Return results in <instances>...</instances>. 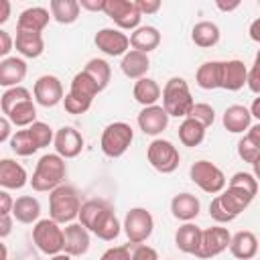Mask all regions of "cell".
<instances>
[{
  "mask_svg": "<svg viewBox=\"0 0 260 260\" xmlns=\"http://www.w3.org/2000/svg\"><path fill=\"white\" fill-rule=\"evenodd\" d=\"M65 175H67L65 158H61L57 152H49V154H43L39 158L37 169L32 173V179H28V183L39 193H45V191L51 193L53 189L63 185Z\"/></svg>",
  "mask_w": 260,
  "mask_h": 260,
  "instance_id": "1",
  "label": "cell"
},
{
  "mask_svg": "<svg viewBox=\"0 0 260 260\" xmlns=\"http://www.w3.org/2000/svg\"><path fill=\"white\" fill-rule=\"evenodd\" d=\"M79 207H81V199L73 185L63 183L49 193V217L59 225L71 223L77 217Z\"/></svg>",
  "mask_w": 260,
  "mask_h": 260,
  "instance_id": "2",
  "label": "cell"
},
{
  "mask_svg": "<svg viewBox=\"0 0 260 260\" xmlns=\"http://www.w3.org/2000/svg\"><path fill=\"white\" fill-rule=\"evenodd\" d=\"M160 95H162V110L167 112L169 118L171 116L187 118L191 106L195 104L191 98V89L183 77H171L160 89Z\"/></svg>",
  "mask_w": 260,
  "mask_h": 260,
  "instance_id": "3",
  "label": "cell"
},
{
  "mask_svg": "<svg viewBox=\"0 0 260 260\" xmlns=\"http://www.w3.org/2000/svg\"><path fill=\"white\" fill-rule=\"evenodd\" d=\"M134 130L126 122H112L104 128L100 138V148L108 158H120L132 144Z\"/></svg>",
  "mask_w": 260,
  "mask_h": 260,
  "instance_id": "4",
  "label": "cell"
},
{
  "mask_svg": "<svg viewBox=\"0 0 260 260\" xmlns=\"http://www.w3.org/2000/svg\"><path fill=\"white\" fill-rule=\"evenodd\" d=\"M189 179L209 195H217L225 189V175L211 160H195L189 169Z\"/></svg>",
  "mask_w": 260,
  "mask_h": 260,
  "instance_id": "5",
  "label": "cell"
},
{
  "mask_svg": "<svg viewBox=\"0 0 260 260\" xmlns=\"http://www.w3.org/2000/svg\"><path fill=\"white\" fill-rule=\"evenodd\" d=\"M146 158L150 162V167L162 175L175 173L179 162H181V154L177 150V146L171 140H162V138H154L148 148H146Z\"/></svg>",
  "mask_w": 260,
  "mask_h": 260,
  "instance_id": "6",
  "label": "cell"
},
{
  "mask_svg": "<svg viewBox=\"0 0 260 260\" xmlns=\"http://www.w3.org/2000/svg\"><path fill=\"white\" fill-rule=\"evenodd\" d=\"M122 230L130 244H144L154 232V217L144 207H132L124 217Z\"/></svg>",
  "mask_w": 260,
  "mask_h": 260,
  "instance_id": "7",
  "label": "cell"
},
{
  "mask_svg": "<svg viewBox=\"0 0 260 260\" xmlns=\"http://www.w3.org/2000/svg\"><path fill=\"white\" fill-rule=\"evenodd\" d=\"M32 242L47 256L59 254L63 252V228L51 217L39 219L32 225Z\"/></svg>",
  "mask_w": 260,
  "mask_h": 260,
  "instance_id": "8",
  "label": "cell"
},
{
  "mask_svg": "<svg viewBox=\"0 0 260 260\" xmlns=\"http://www.w3.org/2000/svg\"><path fill=\"white\" fill-rule=\"evenodd\" d=\"M102 12L118 26V30H134L140 26L142 16L132 0H106Z\"/></svg>",
  "mask_w": 260,
  "mask_h": 260,
  "instance_id": "9",
  "label": "cell"
},
{
  "mask_svg": "<svg viewBox=\"0 0 260 260\" xmlns=\"http://www.w3.org/2000/svg\"><path fill=\"white\" fill-rule=\"evenodd\" d=\"M230 238L232 234L228 232V228H219V225H213V228H207V230H201V240H199V248L193 256L197 258H215L219 256L223 250H228L230 246Z\"/></svg>",
  "mask_w": 260,
  "mask_h": 260,
  "instance_id": "10",
  "label": "cell"
},
{
  "mask_svg": "<svg viewBox=\"0 0 260 260\" xmlns=\"http://www.w3.org/2000/svg\"><path fill=\"white\" fill-rule=\"evenodd\" d=\"M35 102L43 108H53L63 102V83L57 75H41L32 87Z\"/></svg>",
  "mask_w": 260,
  "mask_h": 260,
  "instance_id": "11",
  "label": "cell"
},
{
  "mask_svg": "<svg viewBox=\"0 0 260 260\" xmlns=\"http://www.w3.org/2000/svg\"><path fill=\"white\" fill-rule=\"evenodd\" d=\"M53 146H55V152L61 158H75L83 150V136L73 126H63L55 132Z\"/></svg>",
  "mask_w": 260,
  "mask_h": 260,
  "instance_id": "12",
  "label": "cell"
},
{
  "mask_svg": "<svg viewBox=\"0 0 260 260\" xmlns=\"http://www.w3.org/2000/svg\"><path fill=\"white\" fill-rule=\"evenodd\" d=\"M93 43L104 55H110V57H120L128 53V47H130L128 37L118 28H100L93 37Z\"/></svg>",
  "mask_w": 260,
  "mask_h": 260,
  "instance_id": "13",
  "label": "cell"
},
{
  "mask_svg": "<svg viewBox=\"0 0 260 260\" xmlns=\"http://www.w3.org/2000/svg\"><path fill=\"white\" fill-rule=\"evenodd\" d=\"M89 232L79 223L71 221L63 228V252L73 256H83L89 250Z\"/></svg>",
  "mask_w": 260,
  "mask_h": 260,
  "instance_id": "14",
  "label": "cell"
},
{
  "mask_svg": "<svg viewBox=\"0 0 260 260\" xmlns=\"http://www.w3.org/2000/svg\"><path fill=\"white\" fill-rule=\"evenodd\" d=\"M28 183L26 169L14 158H0V189L16 191Z\"/></svg>",
  "mask_w": 260,
  "mask_h": 260,
  "instance_id": "15",
  "label": "cell"
},
{
  "mask_svg": "<svg viewBox=\"0 0 260 260\" xmlns=\"http://www.w3.org/2000/svg\"><path fill=\"white\" fill-rule=\"evenodd\" d=\"M138 128L148 134V136H158L162 130H167L169 126V116L167 112L162 110V106H148V108H142L138 118Z\"/></svg>",
  "mask_w": 260,
  "mask_h": 260,
  "instance_id": "16",
  "label": "cell"
},
{
  "mask_svg": "<svg viewBox=\"0 0 260 260\" xmlns=\"http://www.w3.org/2000/svg\"><path fill=\"white\" fill-rule=\"evenodd\" d=\"M246 75H248V67L244 61L240 59H228L221 61V89L228 91H238L246 85Z\"/></svg>",
  "mask_w": 260,
  "mask_h": 260,
  "instance_id": "17",
  "label": "cell"
},
{
  "mask_svg": "<svg viewBox=\"0 0 260 260\" xmlns=\"http://www.w3.org/2000/svg\"><path fill=\"white\" fill-rule=\"evenodd\" d=\"M230 252L238 260H252L258 254V238L250 230H242L230 238Z\"/></svg>",
  "mask_w": 260,
  "mask_h": 260,
  "instance_id": "18",
  "label": "cell"
},
{
  "mask_svg": "<svg viewBox=\"0 0 260 260\" xmlns=\"http://www.w3.org/2000/svg\"><path fill=\"white\" fill-rule=\"evenodd\" d=\"M26 61L22 57H6L0 61V85L2 87H16L26 77Z\"/></svg>",
  "mask_w": 260,
  "mask_h": 260,
  "instance_id": "19",
  "label": "cell"
},
{
  "mask_svg": "<svg viewBox=\"0 0 260 260\" xmlns=\"http://www.w3.org/2000/svg\"><path fill=\"white\" fill-rule=\"evenodd\" d=\"M51 20V12L43 6H30L18 14L16 20V30H26V32H43L45 26Z\"/></svg>",
  "mask_w": 260,
  "mask_h": 260,
  "instance_id": "20",
  "label": "cell"
},
{
  "mask_svg": "<svg viewBox=\"0 0 260 260\" xmlns=\"http://www.w3.org/2000/svg\"><path fill=\"white\" fill-rule=\"evenodd\" d=\"M128 41H130L132 51H138V53L148 55L150 51H154V49L160 45V32H158L156 26L144 24V26L134 28L132 35L128 37Z\"/></svg>",
  "mask_w": 260,
  "mask_h": 260,
  "instance_id": "21",
  "label": "cell"
},
{
  "mask_svg": "<svg viewBox=\"0 0 260 260\" xmlns=\"http://www.w3.org/2000/svg\"><path fill=\"white\" fill-rule=\"evenodd\" d=\"M201 203L193 193H179L171 199V213L179 221H193L199 215Z\"/></svg>",
  "mask_w": 260,
  "mask_h": 260,
  "instance_id": "22",
  "label": "cell"
},
{
  "mask_svg": "<svg viewBox=\"0 0 260 260\" xmlns=\"http://www.w3.org/2000/svg\"><path fill=\"white\" fill-rule=\"evenodd\" d=\"M221 122H223V128L232 134H242L244 130H248L252 126V116H250V110L242 104H234V106H228L223 116H221Z\"/></svg>",
  "mask_w": 260,
  "mask_h": 260,
  "instance_id": "23",
  "label": "cell"
},
{
  "mask_svg": "<svg viewBox=\"0 0 260 260\" xmlns=\"http://www.w3.org/2000/svg\"><path fill=\"white\" fill-rule=\"evenodd\" d=\"M110 209H114V207H112L106 199H87V201L81 203V207H79V213H77L79 223H81L87 232H91V230L95 228V223H98Z\"/></svg>",
  "mask_w": 260,
  "mask_h": 260,
  "instance_id": "24",
  "label": "cell"
},
{
  "mask_svg": "<svg viewBox=\"0 0 260 260\" xmlns=\"http://www.w3.org/2000/svg\"><path fill=\"white\" fill-rule=\"evenodd\" d=\"M14 49L26 59H37L45 51V39L41 32H26V30H16L14 39Z\"/></svg>",
  "mask_w": 260,
  "mask_h": 260,
  "instance_id": "25",
  "label": "cell"
},
{
  "mask_svg": "<svg viewBox=\"0 0 260 260\" xmlns=\"http://www.w3.org/2000/svg\"><path fill=\"white\" fill-rule=\"evenodd\" d=\"M238 156L248 165H258L260 158V124H254L248 128V134L240 138L238 142Z\"/></svg>",
  "mask_w": 260,
  "mask_h": 260,
  "instance_id": "26",
  "label": "cell"
},
{
  "mask_svg": "<svg viewBox=\"0 0 260 260\" xmlns=\"http://www.w3.org/2000/svg\"><path fill=\"white\" fill-rule=\"evenodd\" d=\"M120 69H122V73H124L128 79H140V77H146V73H148V69H150V59H148V55H144V53L128 51V53L122 55Z\"/></svg>",
  "mask_w": 260,
  "mask_h": 260,
  "instance_id": "27",
  "label": "cell"
},
{
  "mask_svg": "<svg viewBox=\"0 0 260 260\" xmlns=\"http://www.w3.org/2000/svg\"><path fill=\"white\" fill-rule=\"evenodd\" d=\"M217 197H219L221 205H223L234 217H238V215L254 201V197H252L248 191L238 189V187H230V185H228V189H223L221 193H217Z\"/></svg>",
  "mask_w": 260,
  "mask_h": 260,
  "instance_id": "28",
  "label": "cell"
},
{
  "mask_svg": "<svg viewBox=\"0 0 260 260\" xmlns=\"http://www.w3.org/2000/svg\"><path fill=\"white\" fill-rule=\"evenodd\" d=\"M10 215H12V219H16L20 223H37L39 215H41V203L32 195H22V197L14 199Z\"/></svg>",
  "mask_w": 260,
  "mask_h": 260,
  "instance_id": "29",
  "label": "cell"
},
{
  "mask_svg": "<svg viewBox=\"0 0 260 260\" xmlns=\"http://www.w3.org/2000/svg\"><path fill=\"white\" fill-rule=\"evenodd\" d=\"M219 37H221L219 26H217L215 22H211V20H199V22L191 28V41H193L197 47H201V49H211V47H215V45L219 43Z\"/></svg>",
  "mask_w": 260,
  "mask_h": 260,
  "instance_id": "30",
  "label": "cell"
},
{
  "mask_svg": "<svg viewBox=\"0 0 260 260\" xmlns=\"http://www.w3.org/2000/svg\"><path fill=\"white\" fill-rule=\"evenodd\" d=\"M199 240H201V228L195 225L193 221H185L175 232V246L185 254H195L199 248Z\"/></svg>",
  "mask_w": 260,
  "mask_h": 260,
  "instance_id": "31",
  "label": "cell"
},
{
  "mask_svg": "<svg viewBox=\"0 0 260 260\" xmlns=\"http://www.w3.org/2000/svg\"><path fill=\"white\" fill-rule=\"evenodd\" d=\"M132 95L142 108L156 106V102L160 100V85L150 77H140L132 87Z\"/></svg>",
  "mask_w": 260,
  "mask_h": 260,
  "instance_id": "32",
  "label": "cell"
},
{
  "mask_svg": "<svg viewBox=\"0 0 260 260\" xmlns=\"http://www.w3.org/2000/svg\"><path fill=\"white\" fill-rule=\"evenodd\" d=\"M51 18H55L59 24H73L79 18V2L77 0H51L49 4Z\"/></svg>",
  "mask_w": 260,
  "mask_h": 260,
  "instance_id": "33",
  "label": "cell"
},
{
  "mask_svg": "<svg viewBox=\"0 0 260 260\" xmlns=\"http://www.w3.org/2000/svg\"><path fill=\"white\" fill-rule=\"evenodd\" d=\"M195 81L201 89H217L221 83V61H205L195 73Z\"/></svg>",
  "mask_w": 260,
  "mask_h": 260,
  "instance_id": "34",
  "label": "cell"
},
{
  "mask_svg": "<svg viewBox=\"0 0 260 260\" xmlns=\"http://www.w3.org/2000/svg\"><path fill=\"white\" fill-rule=\"evenodd\" d=\"M6 118L10 120L12 126H18V128H28L32 122H37V106H35L32 98L22 100L16 106H12L10 112L6 114Z\"/></svg>",
  "mask_w": 260,
  "mask_h": 260,
  "instance_id": "35",
  "label": "cell"
},
{
  "mask_svg": "<svg viewBox=\"0 0 260 260\" xmlns=\"http://www.w3.org/2000/svg\"><path fill=\"white\" fill-rule=\"evenodd\" d=\"M69 93H71L73 98H79V100L91 104L93 98L100 93V87L95 85V81H93L85 71H79V73H75V77L71 79Z\"/></svg>",
  "mask_w": 260,
  "mask_h": 260,
  "instance_id": "36",
  "label": "cell"
},
{
  "mask_svg": "<svg viewBox=\"0 0 260 260\" xmlns=\"http://www.w3.org/2000/svg\"><path fill=\"white\" fill-rule=\"evenodd\" d=\"M205 138V128L195 122L193 118H183V122L179 124V140L183 146H189V148H195L203 142Z\"/></svg>",
  "mask_w": 260,
  "mask_h": 260,
  "instance_id": "37",
  "label": "cell"
},
{
  "mask_svg": "<svg viewBox=\"0 0 260 260\" xmlns=\"http://www.w3.org/2000/svg\"><path fill=\"white\" fill-rule=\"evenodd\" d=\"M120 232H122V223H120V219L116 217L114 209H110V211L95 223V228L91 230V234H95V236H98L100 240H104V242L116 240V238L120 236Z\"/></svg>",
  "mask_w": 260,
  "mask_h": 260,
  "instance_id": "38",
  "label": "cell"
},
{
  "mask_svg": "<svg viewBox=\"0 0 260 260\" xmlns=\"http://www.w3.org/2000/svg\"><path fill=\"white\" fill-rule=\"evenodd\" d=\"M83 71L95 81V85L100 87V91H104L110 83V77H112V67L106 59H89L87 65L83 67Z\"/></svg>",
  "mask_w": 260,
  "mask_h": 260,
  "instance_id": "39",
  "label": "cell"
},
{
  "mask_svg": "<svg viewBox=\"0 0 260 260\" xmlns=\"http://www.w3.org/2000/svg\"><path fill=\"white\" fill-rule=\"evenodd\" d=\"M10 148H12V152L18 154V156H30V154H35V152L39 150L37 144L32 142V138H30V134H28L26 128L16 130V132L10 136Z\"/></svg>",
  "mask_w": 260,
  "mask_h": 260,
  "instance_id": "40",
  "label": "cell"
},
{
  "mask_svg": "<svg viewBox=\"0 0 260 260\" xmlns=\"http://www.w3.org/2000/svg\"><path fill=\"white\" fill-rule=\"evenodd\" d=\"M30 98H32V93H30L26 87H22V85L8 87V89L0 95V110H2V114L6 116L12 106H16V104L22 102V100H30Z\"/></svg>",
  "mask_w": 260,
  "mask_h": 260,
  "instance_id": "41",
  "label": "cell"
},
{
  "mask_svg": "<svg viewBox=\"0 0 260 260\" xmlns=\"http://www.w3.org/2000/svg\"><path fill=\"white\" fill-rule=\"evenodd\" d=\"M28 134H30V138H32V142L37 144V148H45V146H49L51 142H53V128L49 126V124H45V122H32L28 128Z\"/></svg>",
  "mask_w": 260,
  "mask_h": 260,
  "instance_id": "42",
  "label": "cell"
},
{
  "mask_svg": "<svg viewBox=\"0 0 260 260\" xmlns=\"http://www.w3.org/2000/svg\"><path fill=\"white\" fill-rule=\"evenodd\" d=\"M187 118H193L195 122H199L207 130L213 124V120H215V110L209 104H203V102L201 104H193L189 114H187Z\"/></svg>",
  "mask_w": 260,
  "mask_h": 260,
  "instance_id": "43",
  "label": "cell"
},
{
  "mask_svg": "<svg viewBox=\"0 0 260 260\" xmlns=\"http://www.w3.org/2000/svg\"><path fill=\"white\" fill-rule=\"evenodd\" d=\"M228 185H230V187L244 189V191H248L252 197H256V193H258V179H256L252 173H244V171L234 173L232 179L228 181Z\"/></svg>",
  "mask_w": 260,
  "mask_h": 260,
  "instance_id": "44",
  "label": "cell"
},
{
  "mask_svg": "<svg viewBox=\"0 0 260 260\" xmlns=\"http://www.w3.org/2000/svg\"><path fill=\"white\" fill-rule=\"evenodd\" d=\"M63 106H65V112H67V114H73V116L85 114V112L91 108L89 102H83V100H79V98H73L71 93H65V95H63Z\"/></svg>",
  "mask_w": 260,
  "mask_h": 260,
  "instance_id": "45",
  "label": "cell"
},
{
  "mask_svg": "<svg viewBox=\"0 0 260 260\" xmlns=\"http://www.w3.org/2000/svg\"><path fill=\"white\" fill-rule=\"evenodd\" d=\"M209 215L217 221V223H230V221H234L236 217L221 205V201H219V197L215 195L213 199H211V203H209Z\"/></svg>",
  "mask_w": 260,
  "mask_h": 260,
  "instance_id": "46",
  "label": "cell"
},
{
  "mask_svg": "<svg viewBox=\"0 0 260 260\" xmlns=\"http://www.w3.org/2000/svg\"><path fill=\"white\" fill-rule=\"evenodd\" d=\"M130 260H158V252L148 244H130Z\"/></svg>",
  "mask_w": 260,
  "mask_h": 260,
  "instance_id": "47",
  "label": "cell"
},
{
  "mask_svg": "<svg viewBox=\"0 0 260 260\" xmlns=\"http://www.w3.org/2000/svg\"><path fill=\"white\" fill-rule=\"evenodd\" d=\"M246 85L252 93H260V57H256L252 69H248L246 75Z\"/></svg>",
  "mask_w": 260,
  "mask_h": 260,
  "instance_id": "48",
  "label": "cell"
},
{
  "mask_svg": "<svg viewBox=\"0 0 260 260\" xmlns=\"http://www.w3.org/2000/svg\"><path fill=\"white\" fill-rule=\"evenodd\" d=\"M100 260H130V244L108 248V250L102 254Z\"/></svg>",
  "mask_w": 260,
  "mask_h": 260,
  "instance_id": "49",
  "label": "cell"
},
{
  "mask_svg": "<svg viewBox=\"0 0 260 260\" xmlns=\"http://www.w3.org/2000/svg\"><path fill=\"white\" fill-rule=\"evenodd\" d=\"M136 4V10L140 12V16H148V14H154L160 10V0H134Z\"/></svg>",
  "mask_w": 260,
  "mask_h": 260,
  "instance_id": "50",
  "label": "cell"
},
{
  "mask_svg": "<svg viewBox=\"0 0 260 260\" xmlns=\"http://www.w3.org/2000/svg\"><path fill=\"white\" fill-rule=\"evenodd\" d=\"M14 49V39L10 37V32H6L4 28H0V57H8V53Z\"/></svg>",
  "mask_w": 260,
  "mask_h": 260,
  "instance_id": "51",
  "label": "cell"
},
{
  "mask_svg": "<svg viewBox=\"0 0 260 260\" xmlns=\"http://www.w3.org/2000/svg\"><path fill=\"white\" fill-rule=\"evenodd\" d=\"M14 199L6 189H0V215H10L12 213Z\"/></svg>",
  "mask_w": 260,
  "mask_h": 260,
  "instance_id": "52",
  "label": "cell"
},
{
  "mask_svg": "<svg viewBox=\"0 0 260 260\" xmlns=\"http://www.w3.org/2000/svg\"><path fill=\"white\" fill-rule=\"evenodd\" d=\"M10 136H12V124L6 116H0V144L4 140H10Z\"/></svg>",
  "mask_w": 260,
  "mask_h": 260,
  "instance_id": "53",
  "label": "cell"
},
{
  "mask_svg": "<svg viewBox=\"0 0 260 260\" xmlns=\"http://www.w3.org/2000/svg\"><path fill=\"white\" fill-rule=\"evenodd\" d=\"M12 223H14L12 215H0V240L12 234Z\"/></svg>",
  "mask_w": 260,
  "mask_h": 260,
  "instance_id": "54",
  "label": "cell"
},
{
  "mask_svg": "<svg viewBox=\"0 0 260 260\" xmlns=\"http://www.w3.org/2000/svg\"><path fill=\"white\" fill-rule=\"evenodd\" d=\"M104 2L106 0H81L79 2V8H85L89 12H102L104 10Z\"/></svg>",
  "mask_w": 260,
  "mask_h": 260,
  "instance_id": "55",
  "label": "cell"
},
{
  "mask_svg": "<svg viewBox=\"0 0 260 260\" xmlns=\"http://www.w3.org/2000/svg\"><path fill=\"white\" fill-rule=\"evenodd\" d=\"M10 10H12L10 2L8 0H0V24H4L10 18Z\"/></svg>",
  "mask_w": 260,
  "mask_h": 260,
  "instance_id": "56",
  "label": "cell"
},
{
  "mask_svg": "<svg viewBox=\"0 0 260 260\" xmlns=\"http://www.w3.org/2000/svg\"><path fill=\"white\" fill-rule=\"evenodd\" d=\"M250 39L254 43H260V18H256L252 24H250Z\"/></svg>",
  "mask_w": 260,
  "mask_h": 260,
  "instance_id": "57",
  "label": "cell"
},
{
  "mask_svg": "<svg viewBox=\"0 0 260 260\" xmlns=\"http://www.w3.org/2000/svg\"><path fill=\"white\" fill-rule=\"evenodd\" d=\"M248 110H250L252 120H260V98H254V102H252V106Z\"/></svg>",
  "mask_w": 260,
  "mask_h": 260,
  "instance_id": "58",
  "label": "cell"
},
{
  "mask_svg": "<svg viewBox=\"0 0 260 260\" xmlns=\"http://www.w3.org/2000/svg\"><path fill=\"white\" fill-rule=\"evenodd\" d=\"M215 6H217L219 10H223V12H230V10H236V8L240 6V0H234L232 4H225V2H219V0H217Z\"/></svg>",
  "mask_w": 260,
  "mask_h": 260,
  "instance_id": "59",
  "label": "cell"
},
{
  "mask_svg": "<svg viewBox=\"0 0 260 260\" xmlns=\"http://www.w3.org/2000/svg\"><path fill=\"white\" fill-rule=\"evenodd\" d=\"M49 260H71V256H69V254H65V252H59V254L49 256Z\"/></svg>",
  "mask_w": 260,
  "mask_h": 260,
  "instance_id": "60",
  "label": "cell"
},
{
  "mask_svg": "<svg viewBox=\"0 0 260 260\" xmlns=\"http://www.w3.org/2000/svg\"><path fill=\"white\" fill-rule=\"evenodd\" d=\"M0 260H8V248L2 242H0Z\"/></svg>",
  "mask_w": 260,
  "mask_h": 260,
  "instance_id": "61",
  "label": "cell"
}]
</instances>
